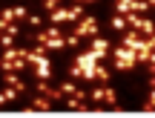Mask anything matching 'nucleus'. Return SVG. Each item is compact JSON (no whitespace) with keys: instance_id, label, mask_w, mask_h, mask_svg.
I'll list each match as a JSON object with an SVG mask.
<instances>
[{"instance_id":"obj_1","label":"nucleus","mask_w":155,"mask_h":118,"mask_svg":"<svg viewBox=\"0 0 155 118\" xmlns=\"http://www.w3.org/2000/svg\"><path fill=\"white\" fill-rule=\"evenodd\" d=\"M69 78H81V81H98V58L92 55V52H86V55H78L72 61V66H69Z\"/></svg>"},{"instance_id":"obj_2","label":"nucleus","mask_w":155,"mask_h":118,"mask_svg":"<svg viewBox=\"0 0 155 118\" xmlns=\"http://www.w3.org/2000/svg\"><path fill=\"white\" fill-rule=\"evenodd\" d=\"M109 55H112V61H115V69H121V72H127V69H135V63H138L135 52H132V49H127V46H115Z\"/></svg>"},{"instance_id":"obj_3","label":"nucleus","mask_w":155,"mask_h":118,"mask_svg":"<svg viewBox=\"0 0 155 118\" xmlns=\"http://www.w3.org/2000/svg\"><path fill=\"white\" fill-rule=\"evenodd\" d=\"M26 61L35 66V75H38L40 81H49L52 78V66H49V61H46V55H38L35 49H29L26 52Z\"/></svg>"},{"instance_id":"obj_4","label":"nucleus","mask_w":155,"mask_h":118,"mask_svg":"<svg viewBox=\"0 0 155 118\" xmlns=\"http://www.w3.org/2000/svg\"><path fill=\"white\" fill-rule=\"evenodd\" d=\"M124 17H127V26H132L138 35H144V38L155 35V23L150 20V17H144V15H135V12H129V15H124Z\"/></svg>"},{"instance_id":"obj_5","label":"nucleus","mask_w":155,"mask_h":118,"mask_svg":"<svg viewBox=\"0 0 155 118\" xmlns=\"http://www.w3.org/2000/svg\"><path fill=\"white\" fill-rule=\"evenodd\" d=\"M147 9H150V3H147V0H115V15H129V12L144 15Z\"/></svg>"},{"instance_id":"obj_6","label":"nucleus","mask_w":155,"mask_h":118,"mask_svg":"<svg viewBox=\"0 0 155 118\" xmlns=\"http://www.w3.org/2000/svg\"><path fill=\"white\" fill-rule=\"evenodd\" d=\"M75 35L78 38H95L98 35V20L92 15H83L81 23H75Z\"/></svg>"},{"instance_id":"obj_7","label":"nucleus","mask_w":155,"mask_h":118,"mask_svg":"<svg viewBox=\"0 0 155 118\" xmlns=\"http://www.w3.org/2000/svg\"><path fill=\"white\" fill-rule=\"evenodd\" d=\"M89 52H92L98 61H104V58L112 52V49H109V40H106V38H98V35H95V38H92V49H89Z\"/></svg>"},{"instance_id":"obj_8","label":"nucleus","mask_w":155,"mask_h":118,"mask_svg":"<svg viewBox=\"0 0 155 118\" xmlns=\"http://www.w3.org/2000/svg\"><path fill=\"white\" fill-rule=\"evenodd\" d=\"M52 104H55V101H49L46 95H38V98H32V101H29L26 113H49V110H52Z\"/></svg>"},{"instance_id":"obj_9","label":"nucleus","mask_w":155,"mask_h":118,"mask_svg":"<svg viewBox=\"0 0 155 118\" xmlns=\"http://www.w3.org/2000/svg\"><path fill=\"white\" fill-rule=\"evenodd\" d=\"M35 89H38L40 95H46L49 101H61V98H63V92H61V89H52L49 81H40V78H38V84H35Z\"/></svg>"},{"instance_id":"obj_10","label":"nucleus","mask_w":155,"mask_h":118,"mask_svg":"<svg viewBox=\"0 0 155 118\" xmlns=\"http://www.w3.org/2000/svg\"><path fill=\"white\" fill-rule=\"evenodd\" d=\"M61 26H55V23H52L49 29H40L38 35H35V40H38V43H49V40H55V38H61Z\"/></svg>"},{"instance_id":"obj_11","label":"nucleus","mask_w":155,"mask_h":118,"mask_svg":"<svg viewBox=\"0 0 155 118\" xmlns=\"http://www.w3.org/2000/svg\"><path fill=\"white\" fill-rule=\"evenodd\" d=\"M3 84H6V86H15L17 92L26 89V84L20 81V75H17V72H3Z\"/></svg>"},{"instance_id":"obj_12","label":"nucleus","mask_w":155,"mask_h":118,"mask_svg":"<svg viewBox=\"0 0 155 118\" xmlns=\"http://www.w3.org/2000/svg\"><path fill=\"white\" fill-rule=\"evenodd\" d=\"M104 104H109L115 113H121V104H118V92L112 89V86H106V84H104Z\"/></svg>"},{"instance_id":"obj_13","label":"nucleus","mask_w":155,"mask_h":118,"mask_svg":"<svg viewBox=\"0 0 155 118\" xmlns=\"http://www.w3.org/2000/svg\"><path fill=\"white\" fill-rule=\"evenodd\" d=\"M17 95H20V92H17L15 86H6V89L0 92V107H3V104H9V101H15Z\"/></svg>"},{"instance_id":"obj_14","label":"nucleus","mask_w":155,"mask_h":118,"mask_svg":"<svg viewBox=\"0 0 155 118\" xmlns=\"http://www.w3.org/2000/svg\"><path fill=\"white\" fill-rule=\"evenodd\" d=\"M109 26L115 29V32H124V29H127V17H124V15H115V17L109 20Z\"/></svg>"},{"instance_id":"obj_15","label":"nucleus","mask_w":155,"mask_h":118,"mask_svg":"<svg viewBox=\"0 0 155 118\" xmlns=\"http://www.w3.org/2000/svg\"><path fill=\"white\" fill-rule=\"evenodd\" d=\"M58 89H61V92H63V98H66V95H75L78 86H75V81H66V84H61Z\"/></svg>"},{"instance_id":"obj_16","label":"nucleus","mask_w":155,"mask_h":118,"mask_svg":"<svg viewBox=\"0 0 155 118\" xmlns=\"http://www.w3.org/2000/svg\"><path fill=\"white\" fill-rule=\"evenodd\" d=\"M89 98L101 107V104H104V86H101V89H92V92H89Z\"/></svg>"},{"instance_id":"obj_17","label":"nucleus","mask_w":155,"mask_h":118,"mask_svg":"<svg viewBox=\"0 0 155 118\" xmlns=\"http://www.w3.org/2000/svg\"><path fill=\"white\" fill-rule=\"evenodd\" d=\"M12 12H15V20H26V17H29L26 6H17V9H12Z\"/></svg>"},{"instance_id":"obj_18","label":"nucleus","mask_w":155,"mask_h":118,"mask_svg":"<svg viewBox=\"0 0 155 118\" xmlns=\"http://www.w3.org/2000/svg\"><path fill=\"white\" fill-rule=\"evenodd\" d=\"M98 81H101V84H106V81H109V69L101 66V61H98Z\"/></svg>"},{"instance_id":"obj_19","label":"nucleus","mask_w":155,"mask_h":118,"mask_svg":"<svg viewBox=\"0 0 155 118\" xmlns=\"http://www.w3.org/2000/svg\"><path fill=\"white\" fill-rule=\"evenodd\" d=\"M58 6H61V0H43V9L46 12H55Z\"/></svg>"},{"instance_id":"obj_20","label":"nucleus","mask_w":155,"mask_h":118,"mask_svg":"<svg viewBox=\"0 0 155 118\" xmlns=\"http://www.w3.org/2000/svg\"><path fill=\"white\" fill-rule=\"evenodd\" d=\"M12 40H15V38H12V35H9V32H3V35H0V43H3V46H6V49H9V46H12Z\"/></svg>"},{"instance_id":"obj_21","label":"nucleus","mask_w":155,"mask_h":118,"mask_svg":"<svg viewBox=\"0 0 155 118\" xmlns=\"http://www.w3.org/2000/svg\"><path fill=\"white\" fill-rule=\"evenodd\" d=\"M26 20H29V23H32V26H40V23H43V20H40V17H38V15H32V17H26Z\"/></svg>"},{"instance_id":"obj_22","label":"nucleus","mask_w":155,"mask_h":118,"mask_svg":"<svg viewBox=\"0 0 155 118\" xmlns=\"http://www.w3.org/2000/svg\"><path fill=\"white\" fill-rule=\"evenodd\" d=\"M147 40V46H150V49H155V35H150V38H144Z\"/></svg>"},{"instance_id":"obj_23","label":"nucleus","mask_w":155,"mask_h":118,"mask_svg":"<svg viewBox=\"0 0 155 118\" xmlns=\"http://www.w3.org/2000/svg\"><path fill=\"white\" fill-rule=\"evenodd\" d=\"M150 72H152V78H150V86H155V63H150Z\"/></svg>"},{"instance_id":"obj_24","label":"nucleus","mask_w":155,"mask_h":118,"mask_svg":"<svg viewBox=\"0 0 155 118\" xmlns=\"http://www.w3.org/2000/svg\"><path fill=\"white\" fill-rule=\"evenodd\" d=\"M78 3H95V0H78Z\"/></svg>"},{"instance_id":"obj_25","label":"nucleus","mask_w":155,"mask_h":118,"mask_svg":"<svg viewBox=\"0 0 155 118\" xmlns=\"http://www.w3.org/2000/svg\"><path fill=\"white\" fill-rule=\"evenodd\" d=\"M0 35H3V32H0Z\"/></svg>"}]
</instances>
